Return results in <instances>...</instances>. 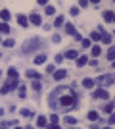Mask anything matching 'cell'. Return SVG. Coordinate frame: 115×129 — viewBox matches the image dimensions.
<instances>
[{"instance_id":"obj_4","label":"cell","mask_w":115,"mask_h":129,"mask_svg":"<svg viewBox=\"0 0 115 129\" xmlns=\"http://www.w3.org/2000/svg\"><path fill=\"white\" fill-rule=\"evenodd\" d=\"M29 21L33 23V25H40V23H42V17H40V16H37V14H33V16L29 17Z\"/></svg>"},{"instance_id":"obj_43","label":"cell","mask_w":115,"mask_h":129,"mask_svg":"<svg viewBox=\"0 0 115 129\" xmlns=\"http://www.w3.org/2000/svg\"><path fill=\"white\" fill-rule=\"evenodd\" d=\"M111 21H115V14H113V19H111Z\"/></svg>"},{"instance_id":"obj_20","label":"cell","mask_w":115,"mask_h":129,"mask_svg":"<svg viewBox=\"0 0 115 129\" xmlns=\"http://www.w3.org/2000/svg\"><path fill=\"white\" fill-rule=\"evenodd\" d=\"M90 52H92V56H94V58H96V56H100V52H102V48H100V46H92V50H90Z\"/></svg>"},{"instance_id":"obj_10","label":"cell","mask_w":115,"mask_h":129,"mask_svg":"<svg viewBox=\"0 0 115 129\" xmlns=\"http://www.w3.org/2000/svg\"><path fill=\"white\" fill-rule=\"evenodd\" d=\"M86 62H88L86 56H79V58H77V66H79V68H82V66L86 64Z\"/></svg>"},{"instance_id":"obj_13","label":"cell","mask_w":115,"mask_h":129,"mask_svg":"<svg viewBox=\"0 0 115 129\" xmlns=\"http://www.w3.org/2000/svg\"><path fill=\"white\" fill-rule=\"evenodd\" d=\"M82 87H84V89H92V87H94V81L92 79H84V81H82Z\"/></svg>"},{"instance_id":"obj_37","label":"cell","mask_w":115,"mask_h":129,"mask_svg":"<svg viewBox=\"0 0 115 129\" xmlns=\"http://www.w3.org/2000/svg\"><path fill=\"white\" fill-rule=\"evenodd\" d=\"M79 14V8H71V16H77Z\"/></svg>"},{"instance_id":"obj_34","label":"cell","mask_w":115,"mask_h":129,"mask_svg":"<svg viewBox=\"0 0 115 129\" xmlns=\"http://www.w3.org/2000/svg\"><path fill=\"white\" fill-rule=\"evenodd\" d=\"M48 129H60V125H58V123H50Z\"/></svg>"},{"instance_id":"obj_15","label":"cell","mask_w":115,"mask_h":129,"mask_svg":"<svg viewBox=\"0 0 115 129\" xmlns=\"http://www.w3.org/2000/svg\"><path fill=\"white\" fill-rule=\"evenodd\" d=\"M37 125H38V127H46V118H44V116H40V118L37 119Z\"/></svg>"},{"instance_id":"obj_26","label":"cell","mask_w":115,"mask_h":129,"mask_svg":"<svg viewBox=\"0 0 115 129\" xmlns=\"http://www.w3.org/2000/svg\"><path fill=\"white\" fill-rule=\"evenodd\" d=\"M65 123H69V125H75V123H77V119H75V118H71V116H67V118H65Z\"/></svg>"},{"instance_id":"obj_46","label":"cell","mask_w":115,"mask_h":129,"mask_svg":"<svg viewBox=\"0 0 115 129\" xmlns=\"http://www.w3.org/2000/svg\"><path fill=\"white\" fill-rule=\"evenodd\" d=\"M16 129H21V127H16Z\"/></svg>"},{"instance_id":"obj_39","label":"cell","mask_w":115,"mask_h":129,"mask_svg":"<svg viewBox=\"0 0 115 129\" xmlns=\"http://www.w3.org/2000/svg\"><path fill=\"white\" fill-rule=\"evenodd\" d=\"M37 2H38V4H42V6H46V4H48V0H37Z\"/></svg>"},{"instance_id":"obj_38","label":"cell","mask_w":115,"mask_h":129,"mask_svg":"<svg viewBox=\"0 0 115 129\" xmlns=\"http://www.w3.org/2000/svg\"><path fill=\"white\" fill-rule=\"evenodd\" d=\"M109 123H115V112H111V118H109Z\"/></svg>"},{"instance_id":"obj_1","label":"cell","mask_w":115,"mask_h":129,"mask_svg":"<svg viewBox=\"0 0 115 129\" xmlns=\"http://www.w3.org/2000/svg\"><path fill=\"white\" fill-rule=\"evenodd\" d=\"M56 92H58V102H60V106L63 108V110H69V108L77 106V96H75V92H73L71 89L63 87V89H58Z\"/></svg>"},{"instance_id":"obj_16","label":"cell","mask_w":115,"mask_h":129,"mask_svg":"<svg viewBox=\"0 0 115 129\" xmlns=\"http://www.w3.org/2000/svg\"><path fill=\"white\" fill-rule=\"evenodd\" d=\"M65 58L75 60V58H77V52H75V50H67V52H65Z\"/></svg>"},{"instance_id":"obj_11","label":"cell","mask_w":115,"mask_h":129,"mask_svg":"<svg viewBox=\"0 0 115 129\" xmlns=\"http://www.w3.org/2000/svg\"><path fill=\"white\" fill-rule=\"evenodd\" d=\"M0 17H2V21H10V12L2 10V12H0Z\"/></svg>"},{"instance_id":"obj_17","label":"cell","mask_w":115,"mask_h":129,"mask_svg":"<svg viewBox=\"0 0 115 129\" xmlns=\"http://www.w3.org/2000/svg\"><path fill=\"white\" fill-rule=\"evenodd\" d=\"M104 19L105 21H111V19H113V12H109V10L104 12Z\"/></svg>"},{"instance_id":"obj_7","label":"cell","mask_w":115,"mask_h":129,"mask_svg":"<svg viewBox=\"0 0 115 129\" xmlns=\"http://www.w3.org/2000/svg\"><path fill=\"white\" fill-rule=\"evenodd\" d=\"M104 44H111V35L109 33H102V39H100Z\"/></svg>"},{"instance_id":"obj_35","label":"cell","mask_w":115,"mask_h":129,"mask_svg":"<svg viewBox=\"0 0 115 129\" xmlns=\"http://www.w3.org/2000/svg\"><path fill=\"white\" fill-rule=\"evenodd\" d=\"M61 60H63V56H61V54H58V56H56V64H60Z\"/></svg>"},{"instance_id":"obj_8","label":"cell","mask_w":115,"mask_h":129,"mask_svg":"<svg viewBox=\"0 0 115 129\" xmlns=\"http://www.w3.org/2000/svg\"><path fill=\"white\" fill-rule=\"evenodd\" d=\"M17 23H19L21 27H27V25H29V19H27L25 16H17Z\"/></svg>"},{"instance_id":"obj_29","label":"cell","mask_w":115,"mask_h":129,"mask_svg":"<svg viewBox=\"0 0 115 129\" xmlns=\"http://www.w3.org/2000/svg\"><path fill=\"white\" fill-rule=\"evenodd\" d=\"M54 12H56V8H54V6H46V14H48V16H52Z\"/></svg>"},{"instance_id":"obj_9","label":"cell","mask_w":115,"mask_h":129,"mask_svg":"<svg viewBox=\"0 0 115 129\" xmlns=\"http://www.w3.org/2000/svg\"><path fill=\"white\" fill-rule=\"evenodd\" d=\"M44 62H46V56H44V54H38V56H35V64H37V66L44 64Z\"/></svg>"},{"instance_id":"obj_31","label":"cell","mask_w":115,"mask_h":129,"mask_svg":"<svg viewBox=\"0 0 115 129\" xmlns=\"http://www.w3.org/2000/svg\"><path fill=\"white\" fill-rule=\"evenodd\" d=\"M4 46H8V48H12V46H14V41H12V39H10V41H4Z\"/></svg>"},{"instance_id":"obj_22","label":"cell","mask_w":115,"mask_h":129,"mask_svg":"<svg viewBox=\"0 0 115 129\" xmlns=\"http://www.w3.org/2000/svg\"><path fill=\"white\" fill-rule=\"evenodd\" d=\"M100 39H102V35H100L98 31H94L92 35H90V41H100Z\"/></svg>"},{"instance_id":"obj_18","label":"cell","mask_w":115,"mask_h":129,"mask_svg":"<svg viewBox=\"0 0 115 129\" xmlns=\"http://www.w3.org/2000/svg\"><path fill=\"white\" fill-rule=\"evenodd\" d=\"M107 60H115V46H111L107 50Z\"/></svg>"},{"instance_id":"obj_23","label":"cell","mask_w":115,"mask_h":129,"mask_svg":"<svg viewBox=\"0 0 115 129\" xmlns=\"http://www.w3.org/2000/svg\"><path fill=\"white\" fill-rule=\"evenodd\" d=\"M60 25H63V17L58 16V17H56V21H54V27H60Z\"/></svg>"},{"instance_id":"obj_41","label":"cell","mask_w":115,"mask_h":129,"mask_svg":"<svg viewBox=\"0 0 115 129\" xmlns=\"http://www.w3.org/2000/svg\"><path fill=\"white\" fill-rule=\"evenodd\" d=\"M90 2H92V4H98V2H100V0H90Z\"/></svg>"},{"instance_id":"obj_6","label":"cell","mask_w":115,"mask_h":129,"mask_svg":"<svg viewBox=\"0 0 115 129\" xmlns=\"http://www.w3.org/2000/svg\"><path fill=\"white\" fill-rule=\"evenodd\" d=\"M8 77H10V81H17V70L16 68H10V70H8Z\"/></svg>"},{"instance_id":"obj_24","label":"cell","mask_w":115,"mask_h":129,"mask_svg":"<svg viewBox=\"0 0 115 129\" xmlns=\"http://www.w3.org/2000/svg\"><path fill=\"white\" fill-rule=\"evenodd\" d=\"M27 77H31V79H38V77H40V75H38V73H37V71H27Z\"/></svg>"},{"instance_id":"obj_40","label":"cell","mask_w":115,"mask_h":129,"mask_svg":"<svg viewBox=\"0 0 115 129\" xmlns=\"http://www.w3.org/2000/svg\"><path fill=\"white\" fill-rule=\"evenodd\" d=\"M0 129H8V125H6V123H0Z\"/></svg>"},{"instance_id":"obj_44","label":"cell","mask_w":115,"mask_h":129,"mask_svg":"<svg viewBox=\"0 0 115 129\" xmlns=\"http://www.w3.org/2000/svg\"><path fill=\"white\" fill-rule=\"evenodd\" d=\"M111 66H113V68H115V62H113V64H111Z\"/></svg>"},{"instance_id":"obj_42","label":"cell","mask_w":115,"mask_h":129,"mask_svg":"<svg viewBox=\"0 0 115 129\" xmlns=\"http://www.w3.org/2000/svg\"><path fill=\"white\" fill-rule=\"evenodd\" d=\"M2 114H4V110H2V108H0V116H2Z\"/></svg>"},{"instance_id":"obj_28","label":"cell","mask_w":115,"mask_h":129,"mask_svg":"<svg viewBox=\"0 0 115 129\" xmlns=\"http://www.w3.org/2000/svg\"><path fill=\"white\" fill-rule=\"evenodd\" d=\"M8 91H10V85L6 83V85L2 87V89H0V94H8Z\"/></svg>"},{"instance_id":"obj_30","label":"cell","mask_w":115,"mask_h":129,"mask_svg":"<svg viewBox=\"0 0 115 129\" xmlns=\"http://www.w3.org/2000/svg\"><path fill=\"white\" fill-rule=\"evenodd\" d=\"M21 116L23 118H29V116H31V110H21Z\"/></svg>"},{"instance_id":"obj_21","label":"cell","mask_w":115,"mask_h":129,"mask_svg":"<svg viewBox=\"0 0 115 129\" xmlns=\"http://www.w3.org/2000/svg\"><path fill=\"white\" fill-rule=\"evenodd\" d=\"M25 94H27V87H25V85H19V96H25Z\"/></svg>"},{"instance_id":"obj_14","label":"cell","mask_w":115,"mask_h":129,"mask_svg":"<svg viewBox=\"0 0 115 129\" xmlns=\"http://www.w3.org/2000/svg\"><path fill=\"white\" fill-rule=\"evenodd\" d=\"M0 33H10V25H8V23H0Z\"/></svg>"},{"instance_id":"obj_19","label":"cell","mask_w":115,"mask_h":129,"mask_svg":"<svg viewBox=\"0 0 115 129\" xmlns=\"http://www.w3.org/2000/svg\"><path fill=\"white\" fill-rule=\"evenodd\" d=\"M65 31L69 33V35H75V33H77V31H75V27H73L71 23H67V25H65Z\"/></svg>"},{"instance_id":"obj_45","label":"cell","mask_w":115,"mask_h":129,"mask_svg":"<svg viewBox=\"0 0 115 129\" xmlns=\"http://www.w3.org/2000/svg\"><path fill=\"white\" fill-rule=\"evenodd\" d=\"M104 129H111V127H104Z\"/></svg>"},{"instance_id":"obj_36","label":"cell","mask_w":115,"mask_h":129,"mask_svg":"<svg viewBox=\"0 0 115 129\" xmlns=\"http://www.w3.org/2000/svg\"><path fill=\"white\" fill-rule=\"evenodd\" d=\"M50 121H52V123H58V116H56V114H54V116L50 118Z\"/></svg>"},{"instance_id":"obj_5","label":"cell","mask_w":115,"mask_h":129,"mask_svg":"<svg viewBox=\"0 0 115 129\" xmlns=\"http://www.w3.org/2000/svg\"><path fill=\"white\" fill-rule=\"evenodd\" d=\"M65 75H67V71H65V70H58V71L54 73V79H56V81H61Z\"/></svg>"},{"instance_id":"obj_25","label":"cell","mask_w":115,"mask_h":129,"mask_svg":"<svg viewBox=\"0 0 115 129\" xmlns=\"http://www.w3.org/2000/svg\"><path fill=\"white\" fill-rule=\"evenodd\" d=\"M33 89H35V91H40V89H42V85H40V81H38V79H35V83H33Z\"/></svg>"},{"instance_id":"obj_2","label":"cell","mask_w":115,"mask_h":129,"mask_svg":"<svg viewBox=\"0 0 115 129\" xmlns=\"http://www.w3.org/2000/svg\"><path fill=\"white\" fill-rule=\"evenodd\" d=\"M100 83V85L104 87V85H111V83H113L115 81V77L113 75H109V73H105V75H102V77H98V79H96Z\"/></svg>"},{"instance_id":"obj_3","label":"cell","mask_w":115,"mask_h":129,"mask_svg":"<svg viewBox=\"0 0 115 129\" xmlns=\"http://www.w3.org/2000/svg\"><path fill=\"white\" fill-rule=\"evenodd\" d=\"M94 96H96V98H102V100H107V98H109V92L105 91L104 87H100V89L94 91Z\"/></svg>"},{"instance_id":"obj_33","label":"cell","mask_w":115,"mask_h":129,"mask_svg":"<svg viewBox=\"0 0 115 129\" xmlns=\"http://www.w3.org/2000/svg\"><path fill=\"white\" fill-rule=\"evenodd\" d=\"M82 46H84V48H86V46H90V39H84V41H82Z\"/></svg>"},{"instance_id":"obj_27","label":"cell","mask_w":115,"mask_h":129,"mask_svg":"<svg viewBox=\"0 0 115 129\" xmlns=\"http://www.w3.org/2000/svg\"><path fill=\"white\" fill-rule=\"evenodd\" d=\"M113 108H115V106H113V104L109 102V104H107V106L104 108V112H105V114H111V112H113Z\"/></svg>"},{"instance_id":"obj_32","label":"cell","mask_w":115,"mask_h":129,"mask_svg":"<svg viewBox=\"0 0 115 129\" xmlns=\"http://www.w3.org/2000/svg\"><path fill=\"white\" fill-rule=\"evenodd\" d=\"M86 4H88V0H81V2H79V8H86Z\"/></svg>"},{"instance_id":"obj_12","label":"cell","mask_w":115,"mask_h":129,"mask_svg":"<svg viewBox=\"0 0 115 129\" xmlns=\"http://www.w3.org/2000/svg\"><path fill=\"white\" fill-rule=\"evenodd\" d=\"M88 119H90V121H96V119H98V112H96V110H90V112H88Z\"/></svg>"}]
</instances>
